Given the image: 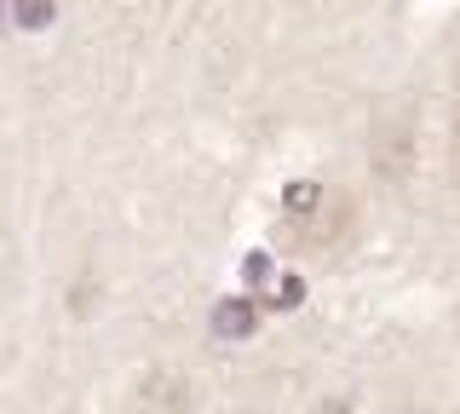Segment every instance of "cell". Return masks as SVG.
Instances as JSON below:
<instances>
[{
	"label": "cell",
	"mask_w": 460,
	"mask_h": 414,
	"mask_svg": "<svg viewBox=\"0 0 460 414\" xmlns=\"http://www.w3.org/2000/svg\"><path fill=\"white\" fill-rule=\"evenodd\" d=\"M12 23H18V30H40V23H52V0H12Z\"/></svg>",
	"instance_id": "cell-5"
},
{
	"label": "cell",
	"mask_w": 460,
	"mask_h": 414,
	"mask_svg": "<svg viewBox=\"0 0 460 414\" xmlns=\"http://www.w3.org/2000/svg\"><path fill=\"white\" fill-rule=\"evenodd\" d=\"M6 23H12V0H0V30H6Z\"/></svg>",
	"instance_id": "cell-8"
},
{
	"label": "cell",
	"mask_w": 460,
	"mask_h": 414,
	"mask_svg": "<svg viewBox=\"0 0 460 414\" xmlns=\"http://www.w3.org/2000/svg\"><path fill=\"white\" fill-rule=\"evenodd\" d=\"M323 196H328V190H323L316 179H294V184L282 190V213H288V219H299V213H311Z\"/></svg>",
	"instance_id": "cell-4"
},
{
	"label": "cell",
	"mask_w": 460,
	"mask_h": 414,
	"mask_svg": "<svg viewBox=\"0 0 460 414\" xmlns=\"http://www.w3.org/2000/svg\"><path fill=\"white\" fill-rule=\"evenodd\" d=\"M208 328H213V339L242 346V339H253V328H259V305H253V299H219Z\"/></svg>",
	"instance_id": "cell-3"
},
{
	"label": "cell",
	"mask_w": 460,
	"mask_h": 414,
	"mask_svg": "<svg viewBox=\"0 0 460 414\" xmlns=\"http://www.w3.org/2000/svg\"><path fill=\"white\" fill-rule=\"evenodd\" d=\"M449 179L460 184V104H455V127H449Z\"/></svg>",
	"instance_id": "cell-7"
},
{
	"label": "cell",
	"mask_w": 460,
	"mask_h": 414,
	"mask_svg": "<svg viewBox=\"0 0 460 414\" xmlns=\"http://www.w3.org/2000/svg\"><path fill=\"white\" fill-rule=\"evenodd\" d=\"M345 225H351V202H345L340 190H328V196H323V202H316L311 213L288 219V236H294V242H305V248H334Z\"/></svg>",
	"instance_id": "cell-1"
},
{
	"label": "cell",
	"mask_w": 460,
	"mask_h": 414,
	"mask_svg": "<svg viewBox=\"0 0 460 414\" xmlns=\"http://www.w3.org/2000/svg\"><path fill=\"white\" fill-rule=\"evenodd\" d=\"M299 299H305V282H299V277H294V270H288V277L277 282V294H270V305H277V311H294V305H299Z\"/></svg>",
	"instance_id": "cell-6"
},
{
	"label": "cell",
	"mask_w": 460,
	"mask_h": 414,
	"mask_svg": "<svg viewBox=\"0 0 460 414\" xmlns=\"http://www.w3.org/2000/svg\"><path fill=\"white\" fill-rule=\"evenodd\" d=\"M374 155H380V173L385 179H402L414 167V127L402 116H385L380 133H374Z\"/></svg>",
	"instance_id": "cell-2"
}]
</instances>
